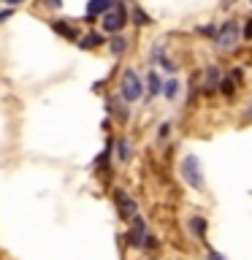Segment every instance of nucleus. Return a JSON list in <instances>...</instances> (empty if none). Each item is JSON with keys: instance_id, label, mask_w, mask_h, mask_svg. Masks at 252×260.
Wrapping results in <instances>:
<instances>
[{"instance_id": "nucleus-1", "label": "nucleus", "mask_w": 252, "mask_h": 260, "mask_svg": "<svg viewBox=\"0 0 252 260\" xmlns=\"http://www.w3.org/2000/svg\"><path fill=\"white\" fill-rule=\"evenodd\" d=\"M119 95H122V101H128V103H136L138 98L144 95V84H141V79H138V73L133 68H128L125 73H122Z\"/></svg>"}, {"instance_id": "nucleus-2", "label": "nucleus", "mask_w": 252, "mask_h": 260, "mask_svg": "<svg viewBox=\"0 0 252 260\" xmlns=\"http://www.w3.org/2000/svg\"><path fill=\"white\" fill-rule=\"evenodd\" d=\"M182 179L187 184L193 187V190H201L203 187V176H201V160L195 157V154H187L182 160Z\"/></svg>"}, {"instance_id": "nucleus-3", "label": "nucleus", "mask_w": 252, "mask_h": 260, "mask_svg": "<svg viewBox=\"0 0 252 260\" xmlns=\"http://www.w3.org/2000/svg\"><path fill=\"white\" fill-rule=\"evenodd\" d=\"M239 38H241V27L236 22H225L223 27L217 30V36H214V44L219 49H233L236 44H239Z\"/></svg>"}, {"instance_id": "nucleus-4", "label": "nucleus", "mask_w": 252, "mask_h": 260, "mask_svg": "<svg viewBox=\"0 0 252 260\" xmlns=\"http://www.w3.org/2000/svg\"><path fill=\"white\" fill-rule=\"evenodd\" d=\"M114 203H117V209H119V217H122V219H133V217L138 214L136 201L130 198L125 190H114Z\"/></svg>"}, {"instance_id": "nucleus-5", "label": "nucleus", "mask_w": 252, "mask_h": 260, "mask_svg": "<svg viewBox=\"0 0 252 260\" xmlns=\"http://www.w3.org/2000/svg\"><path fill=\"white\" fill-rule=\"evenodd\" d=\"M125 27V8H122V3H117L114 6V11L109 8L106 11V16H103V30L106 32H117V30H122Z\"/></svg>"}, {"instance_id": "nucleus-6", "label": "nucleus", "mask_w": 252, "mask_h": 260, "mask_svg": "<svg viewBox=\"0 0 252 260\" xmlns=\"http://www.w3.org/2000/svg\"><path fill=\"white\" fill-rule=\"evenodd\" d=\"M128 241L133 244V247H141V244H144V219L138 214L133 217V231L128 233Z\"/></svg>"}, {"instance_id": "nucleus-7", "label": "nucleus", "mask_w": 252, "mask_h": 260, "mask_svg": "<svg viewBox=\"0 0 252 260\" xmlns=\"http://www.w3.org/2000/svg\"><path fill=\"white\" fill-rule=\"evenodd\" d=\"M111 3H114V0H89V3H87V14H89V16L106 14V11L111 8Z\"/></svg>"}, {"instance_id": "nucleus-8", "label": "nucleus", "mask_w": 252, "mask_h": 260, "mask_svg": "<svg viewBox=\"0 0 252 260\" xmlns=\"http://www.w3.org/2000/svg\"><path fill=\"white\" fill-rule=\"evenodd\" d=\"M52 27H54V32H60L62 38H76V30L68 27V24H62V22H54Z\"/></svg>"}, {"instance_id": "nucleus-9", "label": "nucleus", "mask_w": 252, "mask_h": 260, "mask_svg": "<svg viewBox=\"0 0 252 260\" xmlns=\"http://www.w3.org/2000/svg\"><path fill=\"white\" fill-rule=\"evenodd\" d=\"M176 87H179V81H176V79L166 81V84H163V95H166L168 101H174V98H176Z\"/></svg>"}, {"instance_id": "nucleus-10", "label": "nucleus", "mask_w": 252, "mask_h": 260, "mask_svg": "<svg viewBox=\"0 0 252 260\" xmlns=\"http://www.w3.org/2000/svg\"><path fill=\"white\" fill-rule=\"evenodd\" d=\"M98 44H101V36H98V32H89V36L81 38V49H95Z\"/></svg>"}, {"instance_id": "nucleus-11", "label": "nucleus", "mask_w": 252, "mask_h": 260, "mask_svg": "<svg viewBox=\"0 0 252 260\" xmlns=\"http://www.w3.org/2000/svg\"><path fill=\"white\" fill-rule=\"evenodd\" d=\"M125 49H128V41L122 38V36H117V38L111 41V54H117V57H119L122 52H125Z\"/></svg>"}, {"instance_id": "nucleus-12", "label": "nucleus", "mask_w": 252, "mask_h": 260, "mask_svg": "<svg viewBox=\"0 0 252 260\" xmlns=\"http://www.w3.org/2000/svg\"><path fill=\"white\" fill-rule=\"evenodd\" d=\"M146 81H149V92H154V95H158V92H163V81H160V76H158V73H149V79H146Z\"/></svg>"}, {"instance_id": "nucleus-13", "label": "nucleus", "mask_w": 252, "mask_h": 260, "mask_svg": "<svg viewBox=\"0 0 252 260\" xmlns=\"http://www.w3.org/2000/svg\"><path fill=\"white\" fill-rule=\"evenodd\" d=\"M219 84V73H217V68H209L206 71V89H214Z\"/></svg>"}, {"instance_id": "nucleus-14", "label": "nucleus", "mask_w": 252, "mask_h": 260, "mask_svg": "<svg viewBox=\"0 0 252 260\" xmlns=\"http://www.w3.org/2000/svg\"><path fill=\"white\" fill-rule=\"evenodd\" d=\"M219 89H223V95H233V87H236V81L228 76V79H219V84H217Z\"/></svg>"}, {"instance_id": "nucleus-15", "label": "nucleus", "mask_w": 252, "mask_h": 260, "mask_svg": "<svg viewBox=\"0 0 252 260\" xmlns=\"http://www.w3.org/2000/svg\"><path fill=\"white\" fill-rule=\"evenodd\" d=\"M117 149H119V152H117V157H119L122 162H128V160H130V144H128V141H119Z\"/></svg>"}, {"instance_id": "nucleus-16", "label": "nucleus", "mask_w": 252, "mask_h": 260, "mask_svg": "<svg viewBox=\"0 0 252 260\" xmlns=\"http://www.w3.org/2000/svg\"><path fill=\"white\" fill-rule=\"evenodd\" d=\"M190 228H193V233H203V231H206V219H203V217H195L193 219V222H190Z\"/></svg>"}, {"instance_id": "nucleus-17", "label": "nucleus", "mask_w": 252, "mask_h": 260, "mask_svg": "<svg viewBox=\"0 0 252 260\" xmlns=\"http://www.w3.org/2000/svg\"><path fill=\"white\" fill-rule=\"evenodd\" d=\"M133 19H136V24H141V27H144V24H149V22H152L149 16H146V14L141 11V8H133Z\"/></svg>"}, {"instance_id": "nucleus-18", "label": "nucleus", "mask_w": 252, "mask_h": 260, "mask_svg": "<svg viewBox=\"0 0 252 260\" xmlns=\"http://www.w3.org/2000/svg\"><path fill=\"white\" fill-rule=\"evenodd\" d=\"M109 106H111V111H117V117H119V119H128V111L122 109L117 101H109Z\"/></svg>"}, {"instance_id": "nucleus-19", "label": "nucleus", "mask_w": 252, "mask_h": 260, "mask_svg": "<svg viewBox=\"0 0 252 260\" xmlns=\"http://www.w3.org/2000/svg\"><path fill=\"white\" fill-rule=\"evenodd\" d=\"M241 36H244V38H252V19H247V24H244V30H241Z\"/></svg>"}, {"instance_id": "nucleus-20", "label": "nucleus", "mask_w": 252, "mask_h": 260, "mask_svg": "<svg viewBox=\"0 0 252 260\" xmlns=\"http://www.w3.org/2000/svg\"><path fill=\"white\" fill-rule=\"evenodd\" d=\"M168 133H171V125H163L160 127V141H163V138H168Z\"/></svg>"}, {"instance_id": "nucleus-21", "label": "nucleus", "mask_w": 252, "mask_h": 260, "mask_svg": "<svg viewBox=\"0 0 252 260\" xmlns=\"http://www.w3.org/2000/svg\"><path fill=\"white\" fill-rule=\"evenodd\" d=\"M44 3H46V6H52V8H60V6H62V0H44Z\"/></svg>"}, {"instance_id": "nucleus-22", "label": "nucleus", "mask_w": 252, "mask_h": 260, "mask_svg": "<svg viewBox=\"0 0 252 260\" xmlns=\"http://www.w3.org/2000/svg\"><path fill=\"white\" fill-rule=\"evenodd\" d=\"M209 260H225L223 255H217V252H209Z\"/></svg>"}, {"instance_id": "nucleus-23", "label": "nucleus", "mask_w": 252, "mask_h": 260, "mask_svg": "<svg viewBox=\"0 0 252 260\" xmlns=\"http://www.w3.org/2000/svg\"><path fill=\"white\" fill-rule=\"evenodd\" d=\"M8 16H11V11H0V22H6Z\"/></svg>"}, {"instance_id": "nucleus-24", "label": "nucleus", "mask_w": 252, "mask_h": 260, "mask_svg": "<svg viewBox=\"0 0 252 260\" xmlns=\"http://www.w3.org/2000/svg\"><path fill=\"white\" fill-rule=\"evenodd\" d=\"M3 3H8V6H19V3H24V0H3Z\"/></svg>"}, {"instance_id": "nucleus-25", "label": "nucleus", "mask_w": 252, "mask_h": 260, "mask_svg": "<svg viewBox=\"0 0 252 260\" xmlns=\"http://www.w3.org/2000/svg\"><path fill=\"white\" fill-rule=\"evenodd\" d=\"M244 122H252V109H249L247 114H244Z\"/></svg>"}, {"instance_id": "nucleus-26", "label": "nucleus", "mask_w": 252, "mask_h": 260, "mask_svg": "<svg viewBox=\"0 0 252 260\" xmlns=\"http://www.w3.org/2000/svg\"><path fill=\"white\" fill-rule=\"evenodd\" d=\"M249 3H252V0H249Z\"/></svg>"}]
</instances>
